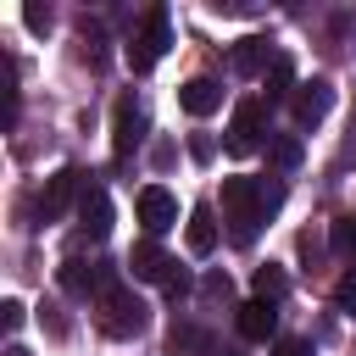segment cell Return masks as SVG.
Wrapping results in <instances>:
<instances>
[{
    "label": "cell",
    "instance_id": "1",
    "mask_svg": "<svg viewBox=\"0 0 356 356\" xmlns=\"http://www.w3.org/2000/svg\"><path fill=\"white\" fill-rule=\"evenodd\" d=\"M95 323H100V334H111V339H139L145 323H150V312H145V300H139L134 289L111 284V289L95 295Z\"/></svg>",
    "mask_w": 356,
    "mask_h": 356
},
{
    "label": "cell",
    "instance_id": "2",
    "mask_svg": "<svg viewBox=\"0 0 356 356\" xmlns=\"http://www.w3.org/2000/svg\"><path fill=\"white\" fill-rule=\"evenodd\" d=\"M222 211H228L234 245H250V239H256V222L267 217V206H261V184H256V178H245V172L222 178Z\"/></svg>",
    "mask_w": 356,
    "mask_h": 356
},
{
    "label": "cell",
    "instance_id": "3",
    "mask_svg": "<svg viewBox=\"0 0 356 356\" xmlns=\"http://www.w3.org/2000/svg\"><path fill=\"white\" fill-rule=\"evenodd\" d=\"M167 44H172V17H167V6H150L145 11V22H139V33L128 39V67L134 72H150L161 56H167Z\"/></svg>",
    "mask_w": 356,
    "mask_h": 356
},
{
    "label": "cell",
    "instance_id": "4",
    "mask_svg": "<svg viewBox=\"0 0 356 356\" xmlns=\"http://www.w3.org/2000/svg\"><path fill=\"white\" fill-rule=\"evenodd\" d=\"M261 134H267V100L245 95L234 106V117H228V150L234 156H256L261 150Z\"/></svg>",
    "mask_w": 356,
    "mask_h": 356
},
{
    "label": "cell",
    "instance_id": "5",
    "mask_svg": "<svg viewBox=\"0 0 356 356\" xmlns=\"http://www.w3.org/2000/svg\"><path fill=\"white\" fill-rule=\"evenodd\" d=\"M139 139H145V106L134 95H122L117 111H111V150H117V161H128L139 150Z\"/></svg>",
    "mask_w": 356,
    "mask_h": 356
},
{
    "label": "cell",
    "instance_id": "6",
    "mask_svg": "<svg viewBox=\"0 0 356 356\" xmlns=\"http://www.w3.org/2000/svg\"><path fill=\"white\" fill-rule=\"evenodd\" d=\"M78 195H83V172H78V167L50 172V184L39 189V217H44V222H56V217H61V211H67Z\"/></svg>",
    "mask_w": 356,
    "mask_h": 356
},
{
    "label": "cell",
    "instance_id": "7",
    "mask_svg": "<svg viewBox=\"0 0 356 356\" xmlns=\"http://www.w3.org/2000/svg\"><path fill=\"white\" fill-rule=\"evenodd\" d=\"M134 211H139V222H145V234L156 239V234H167L172 222H178V200L161 189V184H145L139 189V200H134Z\"/></svg>",
    "mask_w": 356,
    "mask_h": 356
},
{
    "label": "cell",
    "instance_id": "8",
    "mask_svg": "<svg viewBox=\"0 0 356 356\" xmlns=\"http://www.w3.org/2000/svg\"><path fill=\"white\" fill-rule=\"evenodd\" d=\"M328 106H334V83H328V78H312V83H300V89H295V100H289V111H295V128H317V122L328 117Z\"/></svg>",
    "mask_w": 356,
    "mask_h": 356
},
{
    "label": "cell",
    "instance_id": "9",
    "mask_svg": "<svg viewBox=\"0 0 356 356\" xmlns=\"http://www.w3.org/2000/svg\"><path fill=\"white\" fill-rule=\"evenodd\" d=\"M78 228H83V239H106L111 234V195L100 184H83V195H78Z\"/></svg>",
    "mask_w": 356,
    "mask_h": 356
},
{
    "label": "cell",
    "instance_id": "10",
    "mask_svg": "<svg viewBox=\"0 0 356 356\" xmlns=\"http://www.w3.org/2000/svg\"><path fill=\"white\" fill-rule=\"evenodd\" d=\"M128 273H134V278H145V284H167V273H172V256H167L156 239H139V245L128 250Z\"/></svg>",
    "mask_w": 356,
    "mask_h": 356
},
{
    "label": "cell",
    "instance_id": "11",
    "mask_svg": "<svg viewBox=\"0 0 356 356\" xmlns=\"http://www.w3.org/2000/svg\"><path fill=\"white\" fill-rule=\"evenodd\" d=\"M273 56H278V50H273L261 33H245V39L234 44V56H228V61H234V72H239V78H256V72H267V67H273Z\"/></svg>",
    "mask_w": 356,
    "mask_h": 356
},
{
    "label": "cell",
    "instance_id": "12",
    "mask_svg": "<svg viewBox=\"0 0 356 356\" xmlns=\"http://www.w3.org/2000/svg\"><path fill=\"white\" fill-rule=\"evenodd\" d=\"M234 323H239V334H245V339H256V345H267V339H278V312H273L267 300H245Z\"/></svg>",
    "mask_w": 356,
    "mask_h": 356
},
{
    "label": "cell",
    "instance_id": "13",
    "mask_svg": "<svg viewBox=\"0 0 356 356\" xmlns=\"http://www.w3.org/2000/svg\"><path fill=\"white\" fill-rule=\"evenodd\" d=\"M178 106H184L189 117H211V111L222 106V83H217V78H189V83L178 89Z\"/></svg>",
    "mask_w": 356,
    "mask_h": 356
},
{
    "label": "cell",
    "instance_id": "14",
    "mask_svg": "<svg viewBox=\"0 0 356 356\" xmlns=\"http://www.w3.org/2000/svg\"><path fill=\"white\" fill-rule=\"evenodd\" d=\"M184 239H189V256H211V250H217V217H211V206H206V200H200V206H189Z\"/></svg>",
    "mask_w": 356,
    "mask_h": 356
},
{
    "label": "cell",
    "instance_id": "15",
    "mask_svg": "<svg viewBox=\"0 0 356 356\" xmlns=\"http://www.w3.org/2000/svg\"><path fill=\"white\" fill-rule=\"evenodd\" d=\"M167 350H172V356H217V339H211L206 328H195V323H172Z\"/></svg>",
    "mask_w": 356,
    "mask_h": 356
},
{
    "label": "cell",
    "instance_id": "16",
    "mask_svg": "<svg viewBox=\"0 0 356 356\" xmlns=\"http://www.w3.org/2000/svg\"><path fill=\"white\" fill-rule=\"evenodd\" d=\"M250 289H256V300L278 306V300L289 295V273H284L278 261H267V267H256V273H250Z\"/></svg>",
    "mask_w": 356,
    "mask_h": 356
},
{
    "label": "cell",
    "instance_id": "17",
    "mask_svg": "<svg viewBox=\"0 0 356 356\" xmlns=\"http://www.w3.org/2000/svg\"><path fill=\"white\" fill-rule=\"evenodd\" d=\"M261 83H267V100H284V95L295 100V89H300V83H295V61H289V56H273V67L261 72Z\"/></svg>",
    "mask_w": 356,
    "mask_h": 356
},
{
    "label": "cell",
    "instance_id": "18",
    "mask_svg": "<svg viewBox=\"0 0 356 356\" xmlns=\"http://www.w3.org/2000/svg\"><path fill=\"white\" fill-rule=\"evenodd\" d=\"M328 239H334V250H339V256H345V261H356V217H339V222H334V234H328Z\"/></svg>",
    "mask_w": 356,
    "mask_h": 356
},
{
    "label": "cell",
    "instance_id": "19",
    "mask_svg": "<svg viewBox=\"0 0 356 356\" xmlns=\"http://www.w3.org/2000/svg\"><path fill=\"white\" fill-rule=\"evenodd\" d=\"M267 156H273L278 167H295V161H300V139H267Z\"/></svg>",
    "mask_w": 356,
    "mask_h": 356
},
{
    "label": "cell",
    "instance_id": "20",
    "mask_svg": "<svg viewBox=\"0 0 356 356\" xmlns=\"http://www.w3.org/2000/svg\"><path fill=\"white\" fill-rule=\"evenodd\" d=\"M161 289H167V295H172V300H184V295H189V289H195V278H189V273H184V267H178V261H172V273H167V284H161Z\"/></svg>",
    "mask_w": 356,
    "mask_h": 356
},
{
    "label": "cell",
    "instance_id": "21",
    "mask_svg": "<svg viewBox=\"0 0 356 356\" xmlns=\"http://www.w3.org/2000/svg\"><path fill=\"white\" fill-rule=\"evenodd\" d=\"M334 300H339L345 312H356V267H350V273H345V278L334 284Z\"/></svg>",
    "mask_w": 356,
    "mask_h": 356
},
{
    "label": "cell",
    "instance_id": "22",
    "mask_svg": "<svg viewBox=\"0 0 356 356\" xmlns=\"http://www.w3.org/2000/svg\"><path fill=\"white\" fill-rule=\"evenodd\" d=\"M273 356H312V345L295 339V334H278V339H273Z\"/></svg>",
    "mask_w": 356,
    "mask_h": 356
},
{
    "label": "cell",
    "instance_id": "23",
    "mask_svg": "<svg viewBox=\"0 0 356 356\" xmlns=\"http://www.w3.org/2000/svg\"><path fill=\"white\" fill-rule=\"evenodd\" d=\"M22 22H28L33 33H44V28H50V11H44V6H22Z\"/></svg>",
    "mask_w": 356,
    "mask_h": 356
},
{
    "label": "cell",
    "instance_id": "24",
    "mask_svg": "<svg viewBox=\"0 0 356 356\" xmlns=\"http://www.w3.org/2000/svg\"><path fill=\"white\" fill-rule=\"evenodd\" d=\"M22 317H28L22 300H6V306H0V323H6V328H22Z\"/></svg>",
    "mask_w": 356,
    "mask_h": 356
},
{
    "label": "cell",
    "instance_id": "25",
    "mask_svg": "<svg viewBox=\"0 0 356 356\" xmlns=\"http://www.w3.org/2000/svg\"><path fill=\"white\" fill-rule=\"evenodd\" d=\"M189 156H195V161H211V139L195 134V139H189Z\"/></svg>",
    "mask_w": 356,
    "mask_h": 356
},
{
    "label": "cell",
    "instance_id": "26",
    "mask_svg": "<svg viewBox=\"0 0 356 356\" xmlns=\"http://www.w3.org/2000/svg\"><path fill=\"white\" fill-rule=\"evenodd\" d=\"M6 356H28V350H22V345H11V350H6Z\"/></svg>",
    "mask_w": 356,
    "mask_h": 356
}]
</instances>
